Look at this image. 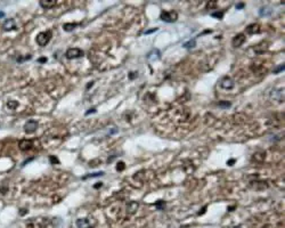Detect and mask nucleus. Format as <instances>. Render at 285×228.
<instances>
[{
  "mask_svg": "<svg viewBox=\"0 0 285 228\" xmlns=\"http://www.w3.org/2000/svg\"><path fill=\"white\" fill-rule=\"evenodd\" d=\"M52 39V32L50 31H45V32H40L39 34L37 35V43L41 46V47H45Z\"/></svg>",
  "mask_w": 285,
  "mask_h": 228,
  "instance_id": "obj_1",
  "label": "nucleus"
},
{
  "mask_svg": "<svg viewBox=\"0 0 285 228\" xmlns=\"http://www.w3.org/2000/svg\"><path fill=\"white\" fill-rule=\"evenodd\" d=\"M178 18V14L175 10H169V12H162L161 13V20L167 23H173Z\"/></svg>",
  "mask_w": 285,
  "mask_h": 228,
  "instance_id": "obj_2",
  "label": "nucleus"
},
{
  "mask_svg": "<svg viewBox=\"0 0 285 228\" xmlns=\"http://www.w3.org/2000/svg\"><path fill=\"white\" fill-rule=\"evenodd\" d=\"M65 56L69 60H74V58H80L83 56V52L79 48H70L65 52Z\"/></svg>",
  "mask_w": 285,
  "mask_h": 228,
  "instance_id": "obj_3",
  "label": "nucleus"
},
{
  "mask_svg": "<svg viewBox=\"0 0 285 228\" xmlns=\"http://www.w3.org/2000/svg\"><path fill=\"white\" fill-rule=\"evenodd\" d=\"M38 127H39V125H38L37 121L29 120L25 125H24V131H25L26 133H33L35 130L38 129Z\"/></svg>",
  "mask_w": 285,
  "mask_h": 228,
  "instance_id": "obj_4",
  "label": "nucleus"
},
{
  "mask_svg": "<svg viewBox=\"0 0 285 228\" xmlns=\"http://www.w3.org/2000/svg\"><path fill=\"white\" fill-rule=\"evenodd\" d=\"M220 87H221V88H224V89H226V90L232 89V88L234 87V81L229 77H225V78H222V79H221Z\"/></svg>",
  "mask_w": 285,
  "mask_h": 228,
  "instance_id": "obj_5",
  "label": "nucleus"
},
{
  "mask_svg": "<svg viewBox=\"0 0 285 228\" xmlns=\"http://www.w3.org/2000/svg\"><path fill=\"white\" fill-rule=\"evenodd\" d=\"M2 27H4L5 31H13L16 29V22L13 18H9V20H6L2 24Z\"/></svg>",
  "mask_w": 285,
  "mask_h": 228,
  "instance_id": "obj_6",
  "label": "nucleus"
},
{
  "mask_svg": "<svg viewBox=\"0 0 285 228\" xmlns=\"http://www.w3.org/2000/svg\"><path fill=\"white\" fill-rule=\"evenodd\" d=\"M245 41V35L243 33H238L233 38V46L234 47H241Z\"/></svg>",
  "mask_w": 285,
  "mask_h": 228,
  "instance_id": "obj_7",
  "label": "nucleus"
},
{
  "mask_svg": "<svg viewBox=\"0 0 285 228\" xmlns=\"http://www.w3.org/2000/svg\"><path fill=\"white\" fill-rule=\"evenodd\" d=\"M259 32H260V25L258 23L250 24L246 27V33H249V34H255V33H259Z\"/></svg>",
  "mask_w": 285,
  "mask_h": 228,
  "instance_id": "obj_8",
  "label": "nucleus"
},
{
  "mask_svg": "<svg viewBox=\"0 0 285 228\" xmlns=\"http://www.w3.org/2000/svg\"><path fill=\"white\" fill-rule=\"evenodd\" d=\"M32 142L31 140H27V139H23V140H21L20 142V150L21 151H29V150H31V147H32Z\"/></svg>",
  "mask_w": 285,
  "mask_h": 228,
  "instance_id": "obj_9",
  "label": "nucleus"
},
{
  "mask_svg": "<svg viewBox=\"0 0 285 228\" xmlns=\"http://www.w3.org/2000/svg\"><path fill=\"white\" fill-rule=\"evenodd\" d=\"M55 5H56V1H55V0H41V1H40V6L45 9L52 8Z\"/></svg>",
  "mask_w": 285,
  "mask_h": 228,
  "instance_id": "obj_10",
  "label": "nucleus"
},
{
  "mask_svg": "<svg viewBox=\"0 0 285 228\" xmlns=\"http://www.w3.org/2000/svg\"><path fill=\"white\" fill-rule=\"evenodd\" d=\"M77 226H78V228H89V227H91L89 220L85 219V218L77 220Z\"/></svg>",
  "mask_w": 285,
  "mask_h": 228,
  "instance_id": "obj_11",
  "label": "nucleus"
},
{
  "mask_svg": "<svg viewBox=\"0 0 285 228\" xmlns=\"http://www.w3.org/2000/svg\"><path fill=\"white\" fill-rule=\"evenodd\" d=\"M137 209H138V203L132 201V202H130L129 204H128V207H127V212H128L129 215H134Z\"/></svg>",
  "mask_w": 285,
  "mask_h": 228,
  "instance_id": "obj_12",
  "label": "nucleus"
},
{
  "mask_svg": "<svg viewBox=\"0 0 285 228\" xmlns=\"http://www.w3.org/2000/svg\"><path fill=\"white\" fill-rule=\"evenodd\" d=\"M77 26H78L77 23H65L64 25H63V29H64V31L70 32V31H73Z\"/></svg>",
  "mask_w": 285,
  "mask_h": 228,
  "instance_id": "obj_13",
  "label": "nucleus"
},
{
  "mask_svg": "<svg viewBox=\"0 0 285 228\" xmlns=\"http://www.w3.org/2000/svg\"><path fill=\"white\" fill-rule=\"evenodd\" d=\"M17 106H18V103L16 100H9L8 103H7V107H8L9 110H15Z\"/></svg>",
  "mask_w": 285,
  "mask_h": 228,
  "instance_id": "obj_14",
  "label": "nucleus"
},
{
  "mask_svg": "<svg viewBox=\"0 0 285 228\" xmlns=\"http://www.w3.org/2000/svg\"><path fill=\"white\" fill-rule=\"evenodd\" d=\"M259 13H260L261 16H264V15L265 16H267V15H269V14L272 13V9H269L268 7H262V8L260 9Z\"/></svg>",
  "mask_w": 285,
  "mask_h": 228,
  "instance_id": "obj_15",
  "label": "nucleus"
},
{
  "mask_svg": "<svg viewBox=\"0 0 285 228\" xmlns=\"http://www.w3.org/2000/svg\"><path fill=\"white\" fill-rule=\"evenodd\" d=\"M211 16L218 18V20H221L224 16V12H213V13H211Z\"/></svg>",
  "mask_w": 285,
  "mask_h": 228,
  "instance_id": "obj_16",
  "label": "nucleus"
},
{
  "mask_svg": "<svg viewBox=\"0 0 285 228\" xmlns=\"http://www.w3.org/2000/svg\"><path fill=\"white\" fill-rule=\"evenodd\" d=\"M104 172L100 171V172H96V173H91V175H87V176L83 177V179H87V178H94V177H99V176H103Z\"/></svg>",
  "mask_w": 285,
  "mask_h": 228,
  "instance_id": "obj_17",
  "label": "nucleus"
},
{
  "mask_svg": "<svg viewBox=\"0 0 285 228\" xmlns=\"http://www.w3.org/2000/svg\"><path fill=\"white\" fill-rule=\"evenodd\" d=\"M195 46V40H190L188 42L184 43V47L185 48H193Z\"/></svg>",
  "mask_w": 285,
  "mask_h": 228,
  "instance_id": "obj_18",
  "label": "nucleus"
},
{
  "mask_svg": "<svg viewBox=\"0 0 285 228\" xmlns=\"http://www.w3.org/2000/svg\"><path fill=\"white\" fill-rule=\"evenodd\" d=\"M281 71H284V64H281L280 66H277L276 69H274V71H272V72H274L275 74H277V73H280Z\"/></svg>",
  "mask_w": 285,
  "mask_h": 228,
  "instance_id": "obj_19",
  "label": "nucleus"
},
{
  "mask_svg": "<svg viewBox=\"0 0 285 228\" xmlns=\"http://www.w3.org/2000/svg\"><path fill=\"white\" fill-rule=\"evenodd\" d=\"M125 168V165H124V163L123 162H119V163L117 164V171H122L123 169Z\"/></svg>",
  "mask_w": 285,
  "mask_h": 228,
  "instance_id": "obj_20",
  "label": "nucleus"
},
{
  "mask_svg": "<svg viewBox=\"0 0 285 228\" xmlns=\"http://www.w3.org/2000/svg\"><path fill=\"white\" fill-rule=\"evenodd\" d=\"M218 105H219L220 107H229V106H230V103H229V102H220Z\"/></svg>",
  "mask_w": 285,
  "mask_h": 228,
  "instance_id": "obj_21",
  "label": "nucleus"
},
{
  "mask_svg": "<svg viewBox=\"0 0 285 228\" xmlns=\"http://www.w3.org/2000/svg\"><path fill=\"white\" fill-rule=\"evenodd\" d=\"M217 5V2L216 1H212V2H207V9H212L215 6Z\"/></svg>",
  "mask_w": 285,
  "mask_h": 228,
  "instance_id": "obj_22",
  "label": "nucleus"
},
{
  "mask_svg": "<svg viewBox=\"0 0 285 228\" xmlns=\"http://www.w3.org/2000/svg\"><path fill=\"white\" fill-rule=\"evenodd\" d=\"M155 205H156V208H157L159 210H161V209H162V205H164V202H163V201H159V202L156 203Z\"/></svg>",
  "mask_w": 285,
  "mask_h": 228,
  "instance_id": "obj_23",
  "label": "nucleus"
},
{
  "mask_svg": "<svg viewBox=\"0 0 285 228\" xmlns=\"http://www.w3.org/2000/svg\"><path fill=\"white\" fill-rule=\"evenodd\" d=\"M50 161H52V163H58L60 161L57 160V157H54V156H50Z\"/></svg>",
  "mask_w": 285,
  "mask_h": 228,
  "instance_id": "obj_24",
  "label": "nucleus"
},
{
  "mask_svg": "<svg viewBox=\"0 0 285 228\" xmlns=\"http://www.w3.org/2000/svg\"><path fill=\"white\" fill-rule=\"evenodd\" d=\"M38 62H40V63H45V62H47V58H46V57H42V58H39V60H38Z\"/></svg>",
  "mask_w": 285,
  "mask_h": 228,
  "instance_id": "obj_25",
  "label": "nucleus"
},
{
  "mask_svg": "<svg viewBox=\"0 0 285 228\" xmlns=\"http://www.w3.org/2000/svg\"><path fill=\"white\" fill-rule=\"evenodd\" d=\"M234 162H235V160H234V159L233 160H229V161H227V164H228V165H233Z\"/></svg>",
  "mask_w": 285,
  "mask_h": 228,
  "instance_id": "obj_26",
  "label": "nucleus"
},
{
  "mask_svg": "<svg viewBox=\"0 0 285 228\" xmlns=\"http://www.w3.org/2000/svg\"><path fill=\"white\" fill-rule=\"evenodd\" d=\"M94 112H96L95 108H90V111H88V112H87V115H88V114H90V113H94Z\"/></svg>",
  "mask_w": 285,
  "mask_h": 228,
  "instance_id": "obj_27",
  "label": "nucleus"
},
{
  "mask_svg": "<svg viewBox=\"0 0 285 228\" xmlns=\"http://www.w3.org/2000/svg\"><path fill=\"white\" fill-rule=\"evenodd\" d=\"M157 30V27H155V29H153V30H150V31H146V34H148V33H152V32H154V31Z\"/></svg>",
  "mask_w": 285,
  "mask_h": 228,
  "instance_id": "obj_28",
  "label": "nucleus"
},
{
  "mask_svg": "<svg viewBox=\"0 0 285 228\" xmlns=\"http://www.w3.org/2000/svg\"><path fill=\"white\" fill-rule=\"evenodd\" d=\"M243 6H244V5H243V4H238V5H236V8H237V9H240V8H242Z\"/></svg>",
  "mask_w": 285,
  "mask_h": 228,
  "instance_id": "obj_29",
  "label": "nucleus"
},
{
  "mask_svg": "<svg viewBox=\"0 0 285 228\" xmlns=\"http://www.w3.org/2000/svg\"><path fill=\"white\" fill-rule=\"evenodd\" d=\"M99 186H102V183H100V184H97V185H95V188H98Z\"/></svg>",
  "mask_w": 285,
  "mask_h": 228,
  "instance_id": "obj_30",
  "label": "nucleus"
},
{
  "mask_svg": "<svg viewBox=\"0 0 285 228\" xmlns=\"http://www.w3.org/2000/svg\"><path fill=\"white\" fill-rule=\"evenodd\" d=\"M4 15H5V13H4V12H0V17H2Z\"/></svg>",
  "mask_w": 285,
  "mask_h": 228,
  "instance_id": "obj_31",
  "label": "nucleus"
},
{
  "mask_svg": "<svg viewBox=\"0 0 285 228\" xmlns=\"http://www.w3.org/2000/svg\"><path fill=\"white\" fill-rule=\"evenodd\" d=\"M234 228H241V227H240V226H237V227H234Z\"/></svg>",
  "mask_w": 285,
  "mask_h": 228,
  "instance_id": "obj_32",
  "label": "nucleus"
},
{
  "mask_svg": "<svg viewBox=\"0 0 285 228\" xmlns=\"http://www.w3.org/2000/svg\"><path fill=\"white\" fill-rule=\"evenodd\" d=\"M89 228H92V227H89Z\"/></svg>",
  "mask_w": 285,
  "mask_h": 228,
  "instance_id": "obj_33",
  "label": "nucleus"
}]
</instances>
